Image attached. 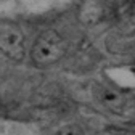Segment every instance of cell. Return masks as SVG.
<instances>
[{"mask_svg":"<svg viewBox=\"0 0 135 135\" xmlns=\"http://www.w3.org/2000/svg\"><path fill=\"white\" fill-rule=\"evenodd\" d=\"M0 52L13 61L24 60L26 56L24 37L21 29L16 24L11 23L0 24Z\"/></svg>","mask_w":135,"mask_h":135,"instance_id":"2","label":"cell"},{"mask_svg":"<svg viewBox=\"0 0 135 135\" xmlns=\"http://www.w3.org/2000/svg\"><path fill=\"white\" fill-rule=\"evenodd\" d=\"M66 48H68L66 40L56 31L48 29V31H44L36 39L31 50V58L37 66L45 68L61 60L63 55L66 53Z\"/></svg>","mask_w":135,"mask_h":135,"instance_id":"1","label":"cell"},{"mask_svg":"<svg viewBox=\"0 0 135 135\" xmlns=\"http://www.w3.org/2000/svg\"><path fill=\"white\" fill-rule=\"evenodd\" d=\"M55 135H84V130L77 124H69V126L61 127Z\"/></svg>","mask_w":135,"mask_h":135,"instance_id":"5","label":"cell"},{"mask_svg":"<svg viewBox=\"0 0 135 135\" xmlns=\"http://www.w3.org/2000/svg\"><path fill=\"white\" fill-rule=\"evenodd\" d=\"M97 97L101 101V105H103L106 109L113 111L114 114H126L129 111V101H127V98L121 92L114 90L113 87L100 85L97 89Z\"/></svg>","mask_w":135,"mask_h":135,"instance_id":"3","label":"cell"},{"mask_svg":"<svg viewBox=\"0 0 135 135\" xmlns=\"http://www.w3.org/2000/svg\"><path fill=\"white\" fill-rule=\"evenodd\" d=\"M101 16H103V5H101V2H97V0H90V2L84 3L80 10V18L87 23H95Z\"/></svg>","mask_w":135,"mask_h":135,"instance_id":"4","label":"cell"},{"mask_svg":"<svg viewBox=\"0 0 135 135\" xmlns=\"http://www.w3.org/2000/svg\"><path fill=\"white\" fill-rule=\"evenodd\" d=\"M124 135H135V132H127V133H124Z\"/></svg>","mask_w":135,"mask_h":135,"instance_id":"6","label":"cell"}]
</instances>
